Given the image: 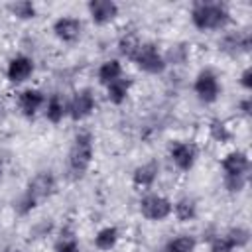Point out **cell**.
I'll use <instances>...</instances> for the list:
<instances>
[{
    "label": "cell",
    "instance_id": "6da1fadb",
    "mask_svg": "<svg viewBox=\"0 0 252 252\" xmlns=\"http://www.w3.org/2000/svg\"><path fill=\"white\" fill-rule=\"evenodd\" d=\"M55 193H57V177H55V173L49 171V169H41L26 183L22 195L14 203V211L20 217H26L33 209H37L41 203L51 199Z\"/></svg>",
    "mask_w": 252,
    "mask_h": 252
},
{
    "label": "cell",
    "instance_id": "7a4b0ae2",
    "mask_svg": "<svg viewBox=\"0 0 252 252\" xmlns=\"http://www.w3.org/2000/svg\"><path fill=\"white\" fill-rule=\"evenodd\" d=\"M189 18H191L193 28L199 32H222L232 22L228 6L219 0L193 2L189 10Z\"/></svg>",
    "mask_w": 252,
    "mask_h": 252
},
{
    "label": "cell",
    "instance_id": "3957f363",
    "mask_svg": "<svg viewBox=\"0 0 252 252\" xmlns=\"http://www.w3.org/2000/svg\"><path fill=\"white\" fill-rule=\"evenodd\" d=\"M94 159V136L91 130H79L67 152V173L73 181L83 179Z\"/></svg>",
    "mask_w": 252,
    "mask_h": 252
},
{
    "label": "cell",
    "instance_id": "277c9868",
    "mask_svg": "<svg viewBox=\"0 0 252 252\" xmlns=\"http://www.w3.org/2000/svg\"><path fill=\"white\" fill-rule=\"evenodd\" d=\"M171 207H173V201L167 199L165 195L161 193H156V191H148L140 197L138 201V211L140 215L150 220V222H163L171 217Z\"/></svg>",
    "mask_w": 252,
    "mask_h": 252
},
{
    "label": "cell",
    "instance_id": "5b68a950",
    "mask_svg": "<svg viewBox=\"0 0 252 252\" xmlns=\"http://www.w3.org/2000/svg\"><path fill=\"white\" fill-rule=\"evenodd\" d=\"M193 93L199 98V102H203V104L217 102L220 93H222V85H220L219 73L215 69H211V67H203L193 79Z\"/></svg>",
    "mask_w": 252,
    "mask_h": 252
},
{
    "label": "cell",
    "instance_id": "8992f818",
    "mask_svg": "<svg viewBox=\"0 0 252 252\" xmlns=\"http://www.w3.org/2000/svg\"><path fill=\"white\" fill-rule=\"evenodd\" d=\"M132 63L142 73H148V75H161L167 69L165 57H163V53L159 51V47L154 41H142V45L138 47Z\"/></svg>",
    "mask_w": 252,
    "mask_h": 252
},
{
    "label": "cell",
    "instance_id": "52a82bcc",
    "mask_svg": "<svg viewBox=\"0 0 252 252\" xmlns=\"http://www.w3.org/2000/svg\"><path fill=\"white\" fill-rule=\"evenodd\" d=\"M96 110V96L91 87L77 89L71 98L67 100V116L73 122H83L89 116H93Z\"/></svg>",
    "mask_w": 252,
    "mask_h": 252
},
{
    "label": "cell",
    "instance_id": "ba28073f",
    "mask_svg": "<svg viewBox=\"0 0 252 252\" xmlns=\"http://www.w3.org/2000/svg\"><path fill=\"white\" fill-rule=\"evenodd\" d=\"M167 156L179 171H191L199 159V144L193 140H171Z\"/></svg>",
    "mask_w": 252,
    "mask_h": 252
},
{
    "label": "cell",
    "instance_id": "9c48e42d",
    "mask_svg": "<svg viewBox=\"0 0 252 252\" xmlns=\"http://www.w3.org/2000/svg\"><path fill=\"white\" fill-rule=\"evenodd\" d=\"M45 100H47V94L41 91V89H35V87H26L18 93L16 96V106L20 110V114L28 120H33L45 106Z\"/></svg>",
    "mask_w": 252,
    "mask_h": 252
},
{
    "label": "cell",
    "instance_id": "30bf717a",
    "mask_svg": "<svg viewBox=\"0 0 252 252\" xmlns=\"http://www.w3.org/2000/svg\"><path fill=\"white\" fill-rule=\"evenodd\" d=\"M219 49L226 53L228 57H240L250 53L252 49V35L248 30H232L224 32L222 37L219 39Z\"/></svg>",
    "mask_w": 252,
    "mask_h": 252
},
{
    "label": "cell",
    "instance_id": "8fae6325",
    "mask_svg": "<svg viewBox=\"0 0 252 252\" xmlns=\"http://www.w3.org/2000/svg\"><path fill=\"white\" fill-rule=\"evenodd\" d=\"M33 73H35V61L26 53H18L10 57L6 63V79L10 85H16V87L24 85L32 79Z\"/></svg>",
    "mask_w": 252,
    "mask_h": 252
},
{
    "label": "cell",
    "instance_id": "7c38bea8",
    "mask_svg": "<svg viewBox=\"0 0 252 252\" xmlns=\"http://www.w3.org/2000/svg\"><path fill=\"white\" fill-rule=\"evenodd\" d=\"M51 32L53 35L61 41V43H77L83 35V20L77 16H59L53 24H51Z\"/></svg>",
    "mask_w": 252,
    "mask_h": 252
},
{
    "label": "cell",
    "instance_id": "4fadbf2b",
    "mask_svg": "<svg viewBox=\"0 0 252 252\" xmlns=\"http://www.w3.org/2000/svg\"><path fill=\"white\" fill-rule=\"evenodd\" d=\"M222 177H250V156L244 150H232L220 159Z\"/></svg>",
    "mask_w": 252,
    "mask_h": 252
},
{
    "label": "cell",
    "instance_id": "5bb4252c",
    "mask_svg": "<svg viewBox=\"0 0 252 252\" xmlns=\"http://www.w3.org/2000/svg\"><path fill=\"white\" fill-rule=\"evenodd\" d=\"M159 177V161L158 159H148L132 169V187L136 191H152L156 181Z\"/></svg>",
    "mask_w": 252,
    "mask_h": 252
},
{
    "label": "cell",
    "instance_id": "9a60e30c",
    "mask_svg": "<svg viewBox=\"0 0 252 252\" xmlns=\"http://www.w3.org/2000/svg\"><path fill=\"white\" fill-rule=\"evenodd\" d=\"M87 12L94 26H106L118 18L120 6L114 0H91L87 2Z\"/></svg>",
    "mask_w": 252,
    "mask_h": 252
},
{
    "label": "cell",
    "instance_id": "2e32d148",
    "mask_svg": "<svg viewBox=\"0 0 252 252\" xmlns=\"http://www.w3.org/2000/svg\"><path fill=\"white\" fill-rule=\"evenodd\" d=\"M41 112H43V116H45V120L49 124H53V126L61 124L67 118V100H65V96L61 93L49 94Z\"/></svg>",
    "mask_w": 252,
    "mask_h": 252
},
{
    "label": "cell",
    "instance_id": "e0dca14e",
    "mask_svg": "<svg viewBox=\"0 0 252 252\" xmlns=\"http://www.w3.org/2000/svg\"><path fill=\"white\" fill-rule=\"evenodd\" d=\"M132 85H134V81H132L130 77H120V79H116L114 83H110L108 87H104V89H106V100H108L110 104H114V106L124 104L126 98L130 96Z\"/></svg>",
    "mask_w": 252,
    "mask_h": 252
},
{
    "label": "cell",
    "instance_id": "ac0fdd59",
    "mask_svg": "<svg viewBox=\"0 0 252 252\" xmlns=\"http://www.w3.org/2000/svg\"><path fill=\"white\" fill-rule=\"evenodd\" d=\"M120 240V228L114 226V224H106L102 228L96 230L94 238H93V244L98 252H110Z\"/></svg>",
    "mask_w": 252,
    "mask_h": 252
},
{
    "label": "cell",
    "instance_id": "d6986e66",
    "mask_svg": "<svg viewBox=\"0 0 252 252\" xmlns=\"http://www.w3.org/2000/svg\"><path fill=\"white\" fill-rule=\"evenodd\" d=\"M171 215H173L179 222H191V220H195L197 215H199L197 201H195L193 197H189V195L179 197V199L173 203V207H171Z\"/></svg>",
    "mask_w": 252,
    "mask_h": 252
},
{
    "label": "cell",
    "instance_id": "ffe728a7",
    "mask_svg": "<svg viewBox=\"0 0 252 252\" xmlns=\"http://www.w3.org/2000/svg\"><path fill=\"white\" fill-rule=\"evenodd\" d=\"M120 77H124V69H122V63L118 59H106L96 69V81L102 87H108L110 83H114Z\"/></svg>",
    "mask_w": 252,
    "mask_h": 252
},
{
    "label": "cell",
    "instance_id": "44dd1931",
    "mask_svg": "<svg viewBox=\"0 0 252 252\" xmlns=\"http://www.w3.org/2000/svg\"><path fill=\"white\" fill-rule=\"evenodd\" d=\"M197 248V238L193 234H177L165 240L159 252H195Z\"/></svg>",
    "mask_w": 252,
    "mask_h": 252
},
{
    "label": "cell",
    "instance_id": "7402d4cb",
    "mask_svg": "<svg viewBox=\"0 0 252 252\" xmlns=\"http://www.w3.org/2000/svg\"><path fill=\"white\" fill-rule=\"evenodd\" d=\"M8 12L16 20H20V22H30V20H35L37 18V6L32 0H16V2H10L8 4Z\"/></svg>",
    "mask_w": 252,
    "mask_h": 252
},
{
    "label": "cell",
    "instance_id": "603a6c76",
    "mask_svg": "<svg viewBox=\"0 0 252 252\" xmlns=\"http://www.w3.org/2000/svg\"><path fill=\"white\" fill-rule=\"evenodd\" d=\"M142 45V39H140V35L136 33V32H126V33H122L120 37H118V43H116V47H118V53L122 55V57H126V59H134V55H136V51H138V47Z\"/></svg>",
    "mask_w": 252,
    "mask_h": 252
},
{
    "label": "cell",
    "instance_id": "cb8c5ba5",
    "mask_svg": "<svg viewBox=\"0 0 252 252\" xmlns=\"http://www.w3.org/2000/svg\"><path fill=\"white\" fill-rule=\"evenodd\" d=\"M209 138L213 140V142H217V144H228V142H232V138H234V134H232V130L226 126V122L224 120H220V118H213V120H209Z\"/></svg>",
    "mask_w": 252,
    "mask_h": 252
},
{
    "label": "cell",
    "instance_id": "d4e9b609",
    "mask_svg": "<svg viewBox=\"0 0 252 252\" xmlns=\"http://www.w3.org/2000/svg\"><path fill=\"white\" fill-rule=\"evenodd\" d=\"M226 236H228V240L232 242V246H234V250H238V248H246L248 246V242H250V230L246 228V226H240V224H236V226H230L226 232H224Z\"/></svg>",
    "mask_w": 252,
    "mask_h": 252
},
{
    "label": "cell",
    "instance_id": "484cf974",
    "mask_svg": "<svg viewBox=\"0 0 252 252\" xmlns=\"http://www.w3.org/2000/svg\"><path fill=\"white\" fill-rule=\"evenodd\" d=\"M163 57H165V63H167V65H169V63H173V65H181V63L187 61V57H189V49H187L185 43H177V45H171V49H169L167 53H163Z\"/></svg>",
    "mask_w": 252,
    "mask_h": 252
},
{
    "label": "cell",
    "instance_id": "4316f807",
    "mask_svg": "<svg viewBox=\"0 0 252 252\" xmlns=\"http://www.w3.org/2000/svg\"><path fill=\"white\" fill-rule=\"evenodd\" d=\"M209 252H234V246L232 242L228 240V236L222 232V234H215L209 242Z\"/></svg>",
    "mask_w": 252,
    "mask_h": 252
},
{
    "label": "cell",
    "instance_id": "83f0119b",
    "mask_svg": "<svg viewBox=\"0 0 252 252\" xmlns=\"http://www.w3.org/2000/svg\"><path fill=\"white\" fill-rule=\"evenodd\" d=\"M53 252H81V246H79V240L73 234H69V236L61 234V238L53 246Z\"/></svg>",
    "mask_w": 252,
    "mask_h": 252
},
{
    "label": "cell",
    "instance_id": "f1b7e54d",
    "mask_svg": "<svg viewBox=\"0 0 252 252\" xmlns=\"http://www.w3.org/2000/svg\"><path fill=\"white\" fill-rule=\"evenodd\" d=\"M248 185V177H222V187L230 195H238Z\"/></svg>",
    "mask_w": 252,
    "mask_h": 252
},
{
    "label": "cell",
    "instance_id": "f546056e",
    "mask_svg": "<svg viewBox=\"0 0 252 252\" xmlns=\"http://www.w3.org/2000/svg\"><path fill=\"white\" fill-rule=\"evenodd\" d=\"M238 83H240V87H242L246 93H250V91H252V67H250V65H248V67H244V69L240 71Z\"/></svg>",
    "mask_w": 252,
    "mask_h": 252
},
{
    "label": "cell",
    "instance_id": "4dcf8cb0",
    "mask_svg": "<svg viewBox=\"0 0 252 252\" xmlns=\"http://www.w3.org/2000/svg\"><path fill=\"white\" fill-rule=\"evenodd\" d=\"M236 108L240 110V114H242L244 118H250V116H252V96L246 94L244 98H240L238 104H236Z\"/></svg>",
    "mask_w": 252,
    "mask_h": 252
},
{
    "label": "cell",
    "instance_id": "1f68e13d",
    "mask_svg": "<svg viewBox=\"0 0 252 252\" xmlns=\"http://www.w3.org/2000/svg\"><path fill=\"white\" fill-rule=\"evenodd\" d=\"M4 177V163H2V159H0V179Z\"/></svg>",
    "mask_w": 252,
    "mask_h": 252
}]
</instances>
